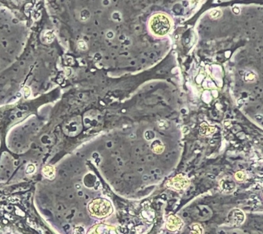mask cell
<instances>
[{
	"instance_id": "1",
	"label": "cell",
	"mask_w": 263,
	"mask_h": 234,
	"mask_svg": "<svg viewBox=\"0 0 263 234\" xmlns=\"http://www.w3.org/2000/svg\"><path fill=\"white\" fill-rule=\"evenodd\" d=\"M149 28L153 34L157 36H163L168 34L170 31L171 21L166 15L158 13L150 18Z\"/></svg>"
},
{
	"instance_id": "2",
	"label": "cell",
	"mask_w": 263,
	"mask_h": 234,
	"mask_svg": "<svg viewBox=\"0 0 263 234\" xmlns=\"http://www.w3.org/2000/svg\"><path fill=\"white\" fill-rule=\"evenodd\" d=\"M89 210L93 216L103 218L112 213V208L111 204L107 200L97 198L89 203Z\"/></svg>"
},
{
	"instance_id": "3",
	"label": "cell",
	"mask_w": 263,
	"mask_h": 234,
	"mask_svg": "<svg viewBox=\"0 0 263 234\" xmlns=\"http://www.w3.org/2000/svg\"><path fill=\"white\" fill-rule=\"evenodd\" d=\"M170 182V181H169ZM170 186H173V188L177 189V190H180V189L184 188L188 185V181L187 179L184 178L181 175H178L174 179H173L172 181H171Z\"/></svg>"
},
{
	"instance_id": "4",
	"label": "cell",
	"mask_w": 263,
	"mask_h": 234,
	"mask_svg": "<svg viewBox=\"0 0 263 234\" xmlns=\"http://www.w3.org/2000/svg\"><path fill=\"white\" fill-rule=\"evenodd\" d=\"M182 224V220L179 219L178 217L175 216H169L168 219L167 227L170 231H175L181 227Z\"/></svg>"
},
{
	"instance_id": "5",
	"label": "cell",
	"mask_w": 263,
	"mask_h": 234,
	"mask_svg": "<svg viewBox=\"0 0 263 234\" xmlns=\"http://www.w3.org/2000/svg\"><path fill=\"white\" fill-rule=\"evenodd\" d=\"M233 223L235 225H240L243 223V220H244V215H243V212H241L240 210L235 209L234 212L233 213Z\"/></svg>"
},
{
	"instance_id": "6",
	"label": "cell",
	"mask_w": 263,
	"mask_h": 234,
	"mask_svg": "<svg viewBox=\"0 0 263 234\" xmlns=\"http://www.w3.org/2000/svg\"><path fill=\"white\" fill-rule=\"evenodd\" d=\"M43 173L46 177L48 178H52L55 174V170L51 165H46L43 169Z\"/></svg>"
},
{
	"instance_id": "7",
	"label": "cell",
	"mask_w": 263,
	"mask_h": 234,
	"mask_svg": "<svg viewBox=\"0 0 263 234\" xmlns=\"http://www.w3.org/2000/svg\"><path fill=\"white\" fill-rule=\"evenodd\" d=\"M151 149L156 153H160L163 152L164 147L163 145L158 140H156L155 142H153L151 145Z\"/></svg>"
},
{
	"instance_id": "8",
	"label": "cell",
	"mask_w": 263,
	"mask_h": 234,
	"mask_svg": "<svg viewBox=\"0 0 263 234\" xmlns=\"http://www.w3.org/2000/svg\"><path fill=\"white\" fill-rule=\"evenodd\" d=\"M90 17L91 13L89 10L83 9L80 11V19L82 22H85V21L89 20L90 19Z\"/></svg>"
},
{
	"instance_id": "9",
	"label": "cell",
	"mask_w": 263,
	"mask_h": 234,
	"mask_svg": "<svg viewBox=\"0 0 263 234\" xmlns=\"http://www.w3.org/2000/svg\"><path fill=\"white\" fill-rule=\"evenodd\" d=\"M54 38H55V35L52 31H47L44 34V40L47 43H50L53 41Z\"/></svg>"
},
{
	"instance_id": "10",
	"label": "cell",
	"mask_w": 263,
	"mask_h": 234,
	"mask_svg": "<svg viewBox=\"0 0 263 234\" xmlns=\"http://www.w3.org/2000/svg\"><path fill=\"white\" fill-rule=\"evenodd\" d=\"M77 46L80 50L82 51H87L88 50V46L83 39H79L77 42Z\"/></svg>"
},
{
	"instance_id": "11",
	"label": "cell",
	"mask_w": 263,
	"mask_h": 234,
	"mask_svg": "<svg viewBox=\"0 0 263 234\" xmlns=\"http://www.w3.org/2000/svg\"><path fill=\"white\" fill-rule=\"evenodd\" d=\"M112 18L114 21H117V22H119V21H121V19H122V15L119 13V12L115 11L112 13Z\"/></svg>"
},
{
	"instance_id": "12",
	"label": "cell",
	"mask_w": 263,
	"mask_h": 234,
	"mask_svg": "<svg viewBox=\"0 0 263 234\" xmlns=\"http://www.w3.org/2000/svg\"><path fill=\"white\" fill-rule=\"evenodd\" d=\"M245 177H246V176H245V173L243 172H241V171L238 172L236 174H235V178L236 179V180L239 181H243L245 180Z\"/></svg>"
},
{
	"instance_id": "13",
	"label": "cell",
	"mask_w": 263,
	"mask_h": 234,
	"mask_svg": "<svg viewBox=\"0 0 263 234\" xmlns=\"http://www.w3.org/2000/svg\"><path fill=\"white\" fill-rule=\"evenodd\" d=\"M35 171V166L33 164H29L27 167L26 173L28 174H32Z\"/></svg>"
},
{
	"instance_id": "14",
	"label": "cell",
	"mask_w": 263,
	"mask_h": 234,
	"mask_svg": "<svg viewBox=\"0 0 263 234\" xmlns=\"http://www.w3.org/2000/svg\"><path fill=\"white\" fill-rule=\"evenodd\" d=\"M30 95V89L28 87H26L24 88V95L26 97H28Z\"/></svg>"
},
{
	"instance_id": "15",
	"label": "cell",
	"mask_w": 263,
	"mask_h": 234,
	"mask_svg": "<svg viewBox=\"0 0 263 234\" xmlns=\"http://www.w3.org/2000/svg\"><path fill=\"white\" fill-rule=\"evenodd\" d=\"M106 36L108 39H112L114 37V33L112 32V31H108L106 34Z\"/></svg>"
},
{
	"instance_id": "16",
	"label": "cell",
	"mask_w": 263,
	"mask_h": 234,
	"mask_svg": "<svg viewBox=\"0 0 263 234\" xmlns=\"http://www.w3.org/2000/svg\"><path fill=\"white\" fill-rule=\"evenodd\" d=\"M108 0H103V5L104 6H108L110 3V1H108Z\"/></svg>"
}]
</instances>
